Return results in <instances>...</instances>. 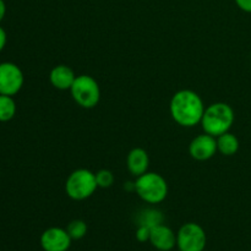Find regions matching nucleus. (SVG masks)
I'll return each instance as SVG.
<instances>
[{
    "mask_svg": "<svg viewBox=\"0 0 251 251\" xmlns=\"http://www.w3.org/2000/svg\"><path fill=\"white\" fill-rule=\"evenodd\" d=\"M205 109L202 98L191 90H180L174 93L169 104L174 122L184 127H193L200 124Z\"/></svg>",
    "mask_w": 251,
    "mask_h": 251,
    "instance_id": "nucleus-1",
    "label": "nucleus"
},
{
    "mask_svg": "<svg viewBox=\"0 0 251 251\" xmlns=\"http://www.w3.org/2000/svg\"><path fill=\"white\" fill-rule=\"evenodd\" d=\"M234 119L233 108L225 102H217L206 108L200 124L206 134L217 137L229 131L234 124Z\"/></svg>",
    "mask_w": 251,
    "mask_h": 251,
    "instance_id": "nucleus-2",
    "label": "nucleus"
},
{
    "mask_svg": "<svg viewBox=\"0 0 251 251\" xmlns=\"http://www.w3.org/2000/svg\"><path fill=\"white\" fill-rule=\"evenodd\" d=\"M134 188L141 200L152 205L162 202L168 195V184L166 179L161 174L153 172H146L137 176Z\"/></svg>",
    "mask_w": 251,
    "mask_h": 251,
    "instance_id": "nucleus-3",
    "label": "nucleus"
},
{
    "mask_svg": "<svg viewBox=\"0 0 251 251\" xmlns=\"http://www.w3.org/2000/svg\"><path fill=\"white\" fill-rule=\"evenodd\" d=\"M96 174L85 168L74 171L65 183L66 195L75 201H82L91 198L97 190Z\"/></svg>",
    "mask_w": 251,
    "mask_h": 251,
    "instance_id": "nucleus-4",
    "label": "nucleus"
},
{
    "mask_svg": "<svg viewBox=\"0 0 251 251\" xmlns=\"http://www.w3.org/2000/svg\"><path fill=\"white\" fill-rule=\"evenodd\" d=\"M74 100L80 107L91 109L100 103V88L97 81L90 75H80L76 77L73 87L70 88Z\"/></svg>",
    "mask_w": 251,
    "mask_h": 251,
    "instance_id": "nucleus-5",
    "label": "nucleus"
},
{
    "mask_svg": "<svg viewBox=\"0 0 251 251\" xmlns=\"http://www.w3.org/2000/svg\"><path fill=\"white\" fill-rule=\"evenodd\" d=\"M206 243L205 230L198 223H185L176 233V247L180 251H203Z\"/></svg>",
    "mask_w": 251,
    "mask_h": 251,
    "instance_id": "nucleus-6",
    "label": "nucleus"
},
{
    "mask_svg": "<svg viewBox=\"0 0 251 251\" xmlns=\"http://www.w3.org/2000/svg\"><path fill=\"white\" fill-rule=\"evenodd\" d=\"M24 73L19 65L10 61L0 64V95L15 96L24 86Z\"/></svg>",
    "mask_w": 251,
    "mask_h": 251,
    "instance_id": "nucleus-7",
    "label": "nucleus"
},
{
    "mask_svg": "<svg viewBox=\"0 0 251 251\" xmlns=\"http://www.w3.org/2000/svg\"><path fill=\"white\" fill-rule=\"evenodd\" d=\"M73 239L64 228L51 227L41 235V247L44 251H68Z\"/></svg>",
    "mask_w": 251,
    "mask_h": 251,
    "instance_id": "nucleus-8",
    "label": "nucleus"
},
{
    "mask_svg": "<svg viewBox=\"0 0 251 251\" xmlns=\"http://www.w3.org/2000/svg\"><path fill=\"white\" fill-rule=\"evenodd\" d=\"M217 152V140L206 132L196 136L189 146V153L196 161H208Z\"/></svg>",
    "mask_w": 251,
    "mask_h": 251,
    "instance_id": "nucleus-9",
    "label": "nucleus"
},
{
    "mask_svg": "<svg viewBox=\"0 0 251 251\" xmlns=\"http://www.w3.org/2000/svg\"><path fill=\"white\" fill-rule=\"evenodd\" d=\"M150 243L159 251H172L176 245V234L161 223L151 228Z\"/></svg>",
    "mask_w": 251,
    "mask_h": 251,
    "instance_id": "nucleus-10",
    "label": "nucleus"
},
{
    "mask_svg": "<svg viewBox=\"0 0 251 251\" xmlns=\"http://www.w3.org/2000/svg\"><path fill=\"white\" fill-rule=\"evenodd\" d=\"M76 77L77 76L75 75L73 69L68 65H64V64L54 66L49 74V81H50L51 86L60 91L70 90L75 82Z\"/></svg>",
    "mask_w": 251,
    "mask_h": 251,
    "instance_id": "nucleus-11",
    "label": "nucleus"
},
{
    "mask_svg": "<svg viewBox=\"0 0 251 251\" xmlns=\"http://www.w3.org/2000/svg\"><path fill=\"white\" fill-rule=\"evenodd\" d=\"M126 167L127 171L136 178L146 173L150 167V157L146 150L141 147L132 149L126 157Z\"/></svg>",
    "mask_w": 251,
    "mask_h": 251,
    "instance_id": "nucleus-12",
    "label": "nucleus"
},
{
    "mask_svg": "<svg viewBox=\"0 0 251 251\" xmlns=\"http://www.w3.org/2000/svg\"><path fill=\"white\" fill-rule=\"evenodd\" d=\"M217 140V151L223 156H234L239 151V140L232 132H225L216 137Z\"/></svg>",
    "mask_w": 251,
    "mask_h": 251,
    "instance_id": "nucleus-13",
    "label": "nucleus"
},
{
    "mask_svg": "<svg viewBox=\"0 0 251 251\" xmlns=\"http://www.w3.org/2000/svg\"><path fill=\"white\" fill-rule=\"evenodd\" d=\"M16 114V103L12 96L0 95V122H10Z\"/></svg>",
    "mask_w": 251,
    "mask_h": 251,
    "instance_id": "nucleus-14",
    "label": "nucleus"
},
{
    "mask_svg": "<svg viewBox=\"0 0 251 251\" xmlns=\"http://www.w3.org/2000/svg\"><path fill=\"white\" fill-rule=\"evenodd\" d=\"M87 225L82 220H74L66 227L69 235L73 240H80L87 234Z\"/></svg>",
    "mask_w": 251,
    "mask_h": 251,
    "instance_id": "nucleus-15",
    "label": "nucleus"
},
{
    "mask_svg": "<svg viewBox=\"0 0 251 251\" xmlns=\"http://www.w3.org/2000/svg\"><path fill=\"white\" fill-rule=\"evenodd\" d=\"M96 174V181H97L98 188L107 189L114 184V174L109 169H100Z\"/></svg>",
    "mask_w": 251,
    "mask_h": 251,
    "instance_id": "nucleus-16",
    "label": "nucleus"
},
{
    "mask_svg": "<svg viewBox=\"0 0 251 251\" xmlns=\"http://www.w3.org/2000/svg\"><path fill=\"white\" fill-rule=\"evenodd\" d=\"M161 223H162L161 213L157 212V211H149V212H145L144 215H142L139 226H147V227L152 228L157 225H161Z\"/></svg>",
    "mask_w": 251,
    "mask_h": 251,
    "instance_id": "nucleus-17",
    "label": "nucleus"
},
{
    "mask_svg": "<svg viewBox=\"0 0 251 251\" xmlns=\"http://www.w3.org/2000/svg\"><path fill=\"white\" fill-rule=\"evenodd\" d=\"M150 235H151V228L147 226H139L136 230V239L140 243L150 242Z\"/></svg>",
    "mask_w": 251,
    "mask_h": 251,
    "instance_id": "nucleus-18",
    "label": "nucleus"
},
{
    "mask_svg": "<svg viewBox=\"0 0 251 251\" xmlns=\"http://www.w3.org/2000/svg\"><path fill=\"white\" fill-rule=\"evenodd\" d=\"M235 4L240 10L251 14V0H235Z\"/></svg>",
    "mask_w": 251,
    "mask_h": 251,
    "instance_id": "nucleus-19",
    "label": "nucleus"
},
{
    "mask_svg": "<svg viewBox=\"0 0 251 251\" xmlns=\"http://www.w3.org/2000/svg\"><path fill=\"white\" fill-rule=\"evenodd\" d=\"M6 41H7V36H6V32L2 27H0V51L5 48L6 46Z\"/></svg>",
    "mask_w": 251,
    "mask_h": 251,
    "instance_id": "nucleus-20",
    "label": "nucleus"
},
{
    "mask_svg": "<svg viewBox=\"0 0 251 251\" xmlns=\"http://www.w3.org/2000/svg\"><path fill=\"white\" fill-rule=\"evenodd\" d=\"M5 14H6V5H5L4 0H0V22L5 17Z\"/></svg>",
    "mask_w": 251,
    "mask_h": 251,
    "instance_id": "nucleus-21",
    "label": "nucleus"
},
{
    "mask_svg": "<svg viewBox=\"0 0 251 251\" xmlns=\"http://www.w3.org/2000/svg\"><path fill=\"white\" fill-rule=\"evenodd\" d=\"M178 251H180V250H178Z\"/></svg>",
    "mask_w": 251,
    "mask_h": 251,
    "instance_id": "nucleus-22",
    "label": "nucleus"
}]
</instances>
